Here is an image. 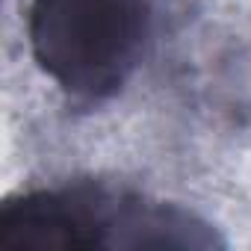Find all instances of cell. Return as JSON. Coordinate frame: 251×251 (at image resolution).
I'll list each match as a JSON object with an SVG mask.
<instances>
[{
    "label": "cell",
    "instance_id": "1",
    "mask_svg": "<svg viewBox=\"0 0 251 251\" xmlns=\"http://www.w3.org/2000/svg\"><path fill=\"white\" fill-rule=\"evenodd\" d=\"M225 239L198 213L124 186L80 180L9 198L0 251H142L219 248Z\"/></svg>",
    "mask_w": 251,
    "mask_h": 251
},
{
    "label": "cell",
    "instance_id": "2",
    "mask_svg": "<svg viewBox=\"0 0 251 251\" xmlns=\"http://www.w3.org/2000/svg\"><path fill=\"white\" fill-rule=\"evenodd\" d=\"M154 6L157 0H30V53L59 92L100 103L142 62Z\"/></svg>",
    "mask_w": 251,
    "mask_h": 251
}]
</instances>
